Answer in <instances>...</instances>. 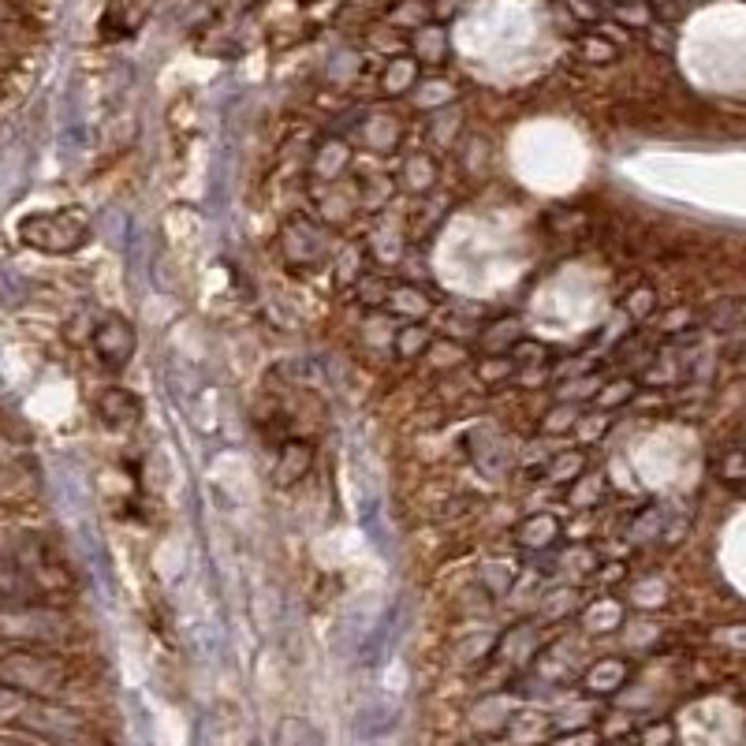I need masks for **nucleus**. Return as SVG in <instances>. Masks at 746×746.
<instances>
[{
	"instance_id": "obj_1",
	"label": "nucleus",
	"mask_w": 746,
	"mask_h": 746,
	"mask_svg": "<svg viewBox=\"0 0 746 746\" xmlns=\"http://www.w3.org/2000/svg\"><path fill=\"white\" fill-rule=\"evenodd\" d=\"M20 240L34 250L46 254H72L90 240V221L83 209H60V213H34L23 217Z\"/></svg>"
},
{
	"instance_id": "obj_2",
	"label": "nucleus",
	"mask_w": 746,
	"mask_h": 746,
	"mask_svg": "<svg viewBox=\"0 0 746 746\" xmlns=\"http://www.w3.org/2000/svg\"><path fill=\"white\" fill-rule=\"evenodd\" d=\"M280 254H284V261L292 269H318L325 261V254H329V247H325V232L314 221H284V228H280Z\"/></svg>"
},
{
	"instance_id": "obj_3",
	"label": "nucleus",
	"mask_w": 746,
	"mask_h": 746,
	"mask_svg": "<svg viewBox=\"0 0 746 746\" xmlns=\"http://www.w3.org/2000/svg\"><path fill=\"white\" fill-rule=\"evenodd\" d=\"M135 347H138L135 325L127 318H120V314L101 318V325L94 329V351H98V358L109 366V370H124L131 363V355H135Z\"/></svg>"
},
{
	"instance_id": "obj_4",
	"label": "nucleus",
	"mask_w": 746,
	"mask_h": 746,
	"mask_svg": "<svg viewBox=\"0 0 746 746\" xmlns=\"http://www.w3.org/2000/svg\"><path fill=\"white\" fill-rule=\"evenodd\" d=\"M437 295L429 292L426 284L418 280H400V284H389V295H384V310L400 314L403 321H423L429 310H433Z\"/></svg>"
},
{
	"instance_id": "obj_5",
	"label": "nucleus",
	"mask_w": 746,
	"mask_h": 746,
	"mask_svg": "<svg viewBox=\"0 0 746 746\" xmlns=\"http://www.w3.org/2000/svg\"><path fill=\"white\" fill-rule=\"evenodd\" d=\"M560 534H564V523H560V515L534 512V515H526L519 526H515V546L526 549V552H546V549L557 546Z\"/></svg>"
},
{
	"instance_id": "obj_6",
	"label": "nucleus",
	"mask_w": 746,
	"mask_h": 746,
	"mask_svg": "<svg viewBox=\"0 0 746 746\" xmlns=\"http://www.w3.org/2000/svg\"><path fill=\"white\" fill-rule=\"evenodd\" d=\"M94 411H98L101 423L112 426V429L135 426L138 418H143V403H138L135 392H127V389H105V392H98V400H94Z\"/></svg>"
},
{
	"instance_id": "obj_7",
	"label": "nucleus",
	"mask_w": 746,
	"mask_h": 746,
	"mask_svg": "<svg viewBox=\"0 0 746 746\" xmlns=\"http://www.w3.org/2000/svg\"><path fill=\"white\" fill-rule=\"evenodd\" d=\"M310 463H314V448L306 444V441H284V448H280V455H277V467H273V481L280 489H292L298 486V481L306 478V470H310Z\"/></svg>"
},
{
	"instance_id": "obj_8",
	"label": "nucleus",
	"mask_w": 746,
	"mask_h": 746,
	"mask_svg": "<svg viewBox=\"0 0 746 746\" xmlns=\"http://www.w3.org/2000/svg\"><path fill=\"white\" fill-rule=\"evenodd\" d=\"M433 329L426 321H403L396 332H392V351L403 363H415V358H426L429 347H433Z\"/></svg>"
},
{
	"instance_id": "obj_9",
	"label": "nucleus",
	"mask_w": 746,
	"mask_h": 746,
	"mask_svg": "<svg viewBox=\"0 0 746 746\" xmlns=\"http://www.w3.org/2000/svg\"><path fill=\"white\" fill-rule=\"evenodd\" d=\"M523 340V321L515 318V314H504V318L489 321L486 329H481V347H486V355H512V347Z\"/></svg>"
},
{
	"instance_id": "obj_10",
	"label": "nucleus",
	"mask_w": 746,
	"mask_h": 746,
	"mask_svg": "<svg viewBox=\"0 0 746 746\" xmlns=\"http://www.w3.org/2000/svg\"><path fill=\"white\" fill-rule=\"evenodd\" d=\"M400 187L407 195H429L437 187V161L429 154H411L400 169Z\"/></svg>"
},
{
	"instance_id": "obj_11",
	"label": "nucleus",
	"mask_w": 746,
	"mask_h": 746,
	"mask_svg": "<svg viewBox=\"0 0 746 746\" xmlns=\"http://www.w3.org/2000/svg\"><path fill=\"white\" fill-rule=\"evenodd\" d=\"M347 164H351V149L344 143H325L318 154H314L310 172L318 175L325 187H332V183H340V175L347 172Z\"/></svg>"
},
{
	"instance_id": "obj_12",
	"label": "nucleus",
	"mask_w": 746,
	"mask_h": 746,
	"mask_svg": "<svg viewBox=\"0 0 746 746\" xmlns=\"http://www.w3.org/2000/svg\"><path fill=\"white\" fill-rule=\"evenodd\" d=\"M586 467H590V460H586L583 448H567V452H557L549 460V481H557V486H575L578 478L586 474Z\"/></svg>"
},
{
	"instance_id": "obj_13",
	"label": "nucleus",
	"mask_w": 746,
	"mask_h": 746,
	"mask_svg": "<svg viewBox=\"0 0 746 746\" xmlns=\"http://www.w3.org/2000/svg\"><path fill=\"white\" fill-rule=\"evenodd\" d=\"M578 423H583V407L578 403H564L557 400V407L546 411V418H541V433H572V429H578Z\"/></svg>"
},
{
	"instance_id": "obj_14",
	"label": "nucleus",
	"mask_w": 746,
	"mask_h": 746,
	"mask_svg": "<svg viewBox=\"0 0 746 746\" xmlns=\"http://www.w3.org/2000/svg\"><path fill=\"white\" fill-rule=\"evenodd\" d=\"M366 258H370V250L366 247H344L337 254V284H358V280L366 277Z\"/></svg>"
},
{
	"instance_id": "obj_15",
	"label": "nucleus",
	"mask_w": 746,
	"mask_h": 746,
	"mask_svg": "<svg viewBox=\"0 0 746 746\" xmlns=\"http://www.w3.org/2000/svg\"><path fill=\"white\" fill-rule=\"evenodd\" d=\"M635 392H638L635 377H612V381H604V384H601V392L594 396V403H597L601 411H616V407H623V403H627L631 396H635Z\"/></svg>"
},
{
	"instance_id": "obj_16",
	"label": "nucleus",
	"mask_w": 746,
	"mask_h": 746,
	"mask_svg": "<svg viewBox=\"0 0 746 746\" xmlns=\"http://www.w3.org/2000/svg\"><path fill=\"white\" fill-rule=\"evenodd\" d=\"M623 675H627V669H623V661H616V657H609V661H597L590 675H586V687L590 690H616L620 683H623Z\"/></svg>"
},
{
	"instance_id": "obj_17",
	"label": "nucleus",
	"mask_w": 746,
	"mask_h": 746,
	"mask_svg": "<svg viewBox=\"0 0 746 746\" xmlns=\"http://www.w3.org/2000/svg\"><path fill=\"white\" fill-rule=\"evenodd\" d=\"M515 374H519V366L512 363V355H486L478 363L481 384H504L507 377H515Z\"/></svg>"
},
{
	"instance_id": "obj_18",
	"label": "nucleus",
	"mask_w": 746,
	"mask_h": 746,
	"mask_svg": "<svg viewBox=\"0 0 746 746\" xmlns=\"http://www.w3.org/2000/svg\"><path fill=\"white\" fill-rule=\"evenodd\" d=\"M653 306H657V295H653V288H646V284H638L635 292L623 298V314L635 321H646L649 314H653Z\"/></svg>"
},
{
	"instance_id": "obj_19",
	"label": "nucleus",
	"mask_w": 746,
	"mask_h": 746,
	"mask_svg": "<svg viewBox=\"0 0 746 746\" xmlns=\"http://www.w3.org/2000/svg\"><path fill=\"white\" fill-rule=\"evenodd\" d=\"M429 358H433L441 370H452L455 363H463V358H467V351L455 347L452 340H433V347H429Z\"/></svg>"
},
{
	"instance_id": "obj_20",
	"label": "nucleus",
	"mask_w": 746,
	"mask_h": 746,
	"mask_svg": "<svg viewBox=\"0 0 746 746\" xmlns=\"http://www.w3.org/2000/svg\"><path fill=\"white\" fill-rule=\"evenodd\" d=\"M601 493H604L601 481H597V478H586V474H583V478L575 481V489H572V504H575V507H594L597 500H601Z\"/></svg>"
},
{
	"instance_id": "obj_21",
	"label": "nucleus",
	"mask_w": 746,
	"mask_h": 746,
	"mask_svg": "<svg viewBox=\"0 0 746 746\" xmlns=\"http://www.w3.org/2000/svg\"><path fill=\"white\" fill-rule=\"evenodd\" d=\"M407 83H411V64H396L389 72V78H384V86H389V90H403Z\"/></svg>"
},
{
	"instance_id": "obj_22",
	"label": "nucleus",
	"mask_w": 746,
	"mask_h": 746,
	"mask_svg": "<svg viewBox=\"0 0 746 746\" xmlns=\"http://www.w3.org/2000/svg\"><path fill=\"white\" fill-rule=\"evenodd\" d=\"M620 575H623V564L597 567V578H601V583H620Z\"/></svg>"
},
{
	"instance_id": "obj_23",
	"label": "nucleus",
	"mask_w": 746,
	"mask_h": 746,
	"mask_svg": "<svg viewBox=\"0 0 746 746\" xmlns=\"http://www.w3.org/2000/svg\"><path fill=\"white\" fill-rule=\"evenodd\" d=\"M0 15H8V8H4V4H0Z\"/></svg>"
}]
</instances>
